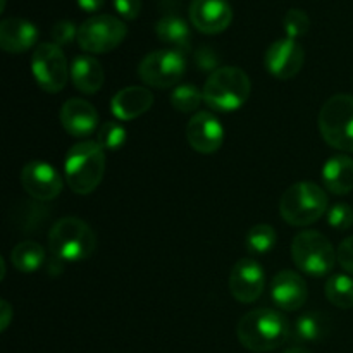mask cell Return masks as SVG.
Returning a JSON list of instances; mask_svg holds the SVG:
<instances>
[{
    "label": "cell",
    "instance_id": "cell-1",
    "mask_svg": "<svg viewBox=\"0 0 353 353\" xmlns=\"http://www.w3.org/2000/svg\"><path fill=\"white\" fill-rule=\"evenodd\" d=\"M236 334L240 343L247 350L265 353L285 345L292 334V330L286 317L278 310L255 309L241 317Z\"/></svg>",
    "mask_w": 353,
    "mask_h": 353
},
{
    "label": "cell",
    "instance_id": "cell-2",
    "mask_svg": "<svg viewBox=\"0 0 353 353\" xmlns=\"http://www.w3.org/2000/svg\"><path fill=\"white\" fill-rule=\"evenodd\" d=\"M64 174L76 195L95 192L105 174V150L99 141L83 140L72 145L65 155Z\"/></svg>",
    "mask_w": 353,
    "mask_h": 353
},
{
    "label": "cell",
    "instance_id": "cell-3",
    "mask_svg": "<svg viewBox=\"0 0 353 353\" xmlns=\"http://www.w3.org/2000/svg\"><path fill=\"white\" fill-rule=\"evenodd\" d=\"M252 83L247 72L234 65H223L207 78L203 85V102L219 112L238 110L248 100Z\"/></svg>",
    "mask_w": 353,
    "mask_h": 353
},
{
    "label": "cell",
    "instance_id": "cell-4",
    "mask_svg": "<svg viewBox=\"0 0 353 353\" xmlns=\"http://www.w3.org/2000/svg\"><path fill=\"white\" fill-rule=\"evenodd\" d=\"M48 248L61 262H81L95 252L97 236L85 221L62 217L48 233Z\"/></svg>",
    "mask_w": 353,
    "mask_h": 353
},
{
    "label": "cell",
    "instance_id": "cell-5",
    "mask_svg": "<svg viewBox=\"0 0 353 353\" xmlns=\"http://www.w3.org/2000/svg\"><path fill=\"white\" fill-rule=\"evenodd\" d=\"M279 212L292 226H309L327 212V195L316 183H295L283 193Z\"/></svg>",
    "mask_w": 353,
    "mask_h": 353
},
{
    "label": "cell",
    "instance_id": "cell-6",
    "mask_svg": "<svg viewBox=\"0 0 353 353\" xmlns=\"http://www.w3.org/2000/svg\"><path fill=\"white\" fill-rule=\"evenodd\" d=\"M319 130L327 145L353 154V97L338 93L319 112Z\"/></svg>",
    "mask_w": 353,
    "mask_h": 353
},
{
    "label": "cell",
    "instance_id": "cell-7",
    "mask_svg": "<svg viewBox=\"0 0 353 353\" xmlns=\"http://www.w3.org/2000/svg\"><path fill=\"white\" fill-rule=\"evenodd\" d=\"M292 259L303 274L314 278L330 274L338 261L331 241L317 231H302L293 238Z\"/></svg>",
    "mask_w": 353,
    "mask_h": 353
},
{
    "label": "cell",
    "instance_id": "cell-8",
    "mask_svg": "<svg viewBox=\"0 0 353 353\" xmlns=\"http://www.w3.org/2000/svg\"><path fill=\"white\" fill-rule=\"evenodd\" d=\"M126 24L110 14H99L78 28V45L88 54H107L124 41Z\"/></svg>",
    "mask_w": 353,
    "mask_h": 353
},
{
    "label": "cell",
    "instance_id": "cell-9",
    "mask_svg": "<svg viewBox=\"0 0 353 353\" xmlns=\"http://www.w3.org/2000/svg\"><path fill=\"white\" fill-rule=\"evenodd\" d=\"M31 71L38 86L47 93H57L64 90L71 76L68 59L59 45L40 43L31 57Z\"/></svg>",
    "mask_w": 353,
    "mask_h": 353
},
{
    "label": "cell",
    "instance_id": "cell-10",
    "mask_svg": "<svg viewBox=\"0 0 353 353\" xmlns=\"http://www.w3.org/2000/svg\"><path fill=\"white\" fill-rule=\"evenodd\" d=\"M186 71L185 55L179 50H155L145 55L138 68L141 81L152 88H171L178 85Z\"/></svg>",
    "mask_w": 353,
    "mask_h": 353
},
{
    "label": "cell",
    "instance_id": "cell-11",
    "mask_svg": "<svg viewBox=\"0 0 353 353\" xmlns=\"http://www.w3.org/2000/svg\"><path fill=\"white\" fill-rule=\"evenodd\" d=\"M23 188L38 202H50L62 192V178L48 162L31 161L21 171Z\"/></svg>",
    "mask_w": 353,
    "mask_h": 353
},
{
    "label": "cell",
    "instance_id": "cell-12",
    "mask_svg": "<svg viewBox=\"0 0 353 353\" xmlns=\"http://www.w3.org/2000/svg\"><path fill=\"white\" fill-rule=\"evenodd\" d=\"M305 62V50L293 38H281L269 45L264 64L268 71L278 79H290L300 72Z\"/></svg>",
    "mask_w": 353,
    "mask_h": 353
},
{
    "label": "cell",
    "instance_id": "cell-13",
    "mask_svg": "<svg viewBox=\"0 0 353 353\" xmlns=\"http://www.w3.org/2000/svg\"><path fill=\"white\" fill-rule=\"evenodd\" d=\"M264 269L254 259H240L231 269L230 292L240 303L257 302L264 292Z\"/></svg>",
    "mask_w": 353,
    "mask_h": 353
},
{
    "label": "cell",
    "instance_id": "cell-14",
    "mask_svg": "<svg viewBox=\"0 0 353 353\" xmlns=\"http://www.w3.org/2000/svg\"><path fill=\"white\" fill-rule=\"evenodd\" d=\"M186 140L199 154H216L224 141V128L214 114L200 110L193 114L186 126Z\"/></svg>",
    "mask_w": 353,
    "mask_h": 353
},
{
    "label": "cell",
    "instance_id": "cell-15",
    "mask_svg": "<svg viewBox=\"0 0 353 353\" xmlns=\"http://www.w3.org/2000/svg\"><path fill=\"white\" fill-rule=\"evenodd\" d=\"M190 19L200 33L217 34L231 24L233 9L226 0H193L190 6Z\"/></svg>",
    "mask_w": 353,
    "mask_h": 353
},
{
    "label": "cell",
    "instance_id": "cell-16",
    "mask_svg": "<svg viewBox=\"0 0 353 353\" xmlns=\"http://www.w3.org/2000/svg\"><path fill=\"white\" fill-rule=\"evenodd\" d=\"M271 296L276 307L286 312H295L302 309L303 303L307 302L309 290H307L305 279L299 272L281 271L272 279Z\"/></svg>",
    "mask_w": 353,
    "mask_h": 353
},
{
    "label": "cell",
    "instance_id": "cell-17",
    "mask_svg": "<svg viewBox=\"0 0 353 353\" xmlns=\"http://www.w3.org/2000/svg\"><path fill=\"white\" fill-rule=\"evenodd\" d=\"M61 124L71 137L86 138L97 131L99 112L88 100L69 99L61 109Z\"/></svg>",
    "mask_w": 353,
    "mask_h": 353
},
{
    "label": "cell",
    "instance_id": "cell-18",
    "mask_svg": "<svg viewBox=\"0 0 353 353\" xmlns=\"http://www.w3.org/2000/svg\"><path fill=\"white\" fill-rule=\"evenodd\" d=\"M154 105V95L145 86H128L110 100V110L119 121H133L143 116Z\"/></svg>",
    "mask_w": 353,
    "mask_h": 353
},
{
    "label": "cell",
    "instance_id": "cell-19",
    "mask_svg": "<svg viewBox=\"0 0 353 353\" xmlns=\"http://www.w3.org/2000/svg\"><path fill=\"white\" fill-rule=\"evenodd\" d=\"M38 40V31L33 23L23 17H9L0 23V47L9 54H23L30 50Z\"/></svg>",
    "mask_w": 353,
    "mask_h": 353
},
{
    "label": "cell",
    "instance_id": "cell-20",
    "mask_svg": "<svg viewBox=\"0 0 353 353\" xmlns=\"http://www.w3.org/2000/svg\"><path fill=\"white\" fill-rule=\"evenodd\" d=\"M72 85L86 95L99 92L105 81V72L102 64L92 55H79L71 64Z\"/></svg>",
    "mask_w": 353,
    "mask_h": 353
},
{
    "label": "cell",
    "instance_id": "cell-21",
    "mask_svg": "<svg viewBox=\"0 0 353 353\" xmlns=\"http://www.w3.org/2000/svg\"><path fill=\"white\" fill-rule=\"evenodd\" d=\"M323 181L327 192L334 195H348L353 192V159L345 154L327 159L323 169Z\"/></svg>",
    "mask_w": 353,
    "mask_h": 353
},
{
    "label": "cell",
    "instance_id": "cell-22",
    "mask_svg": "<svg viewBox=\"0 0 353 353\" xmlns=\"http://www.w3.org/2000/svg\"><path fill=\"white\" fill-rule=\"evenodd\" d=\"M159 40L174 47V50H186L190 47V28L181 17L164 16L155 26Z\"/></svg>",
    "mask_w": 353,
    "mask_h": 353
},
{
    "label": "cell",
    "instance_id": "cell-23",
    "mask_svg": "<svg viewBox=\"0 0 353 353\" xmlns=\"http://www.w3.org/2000/svg\"><path fill=\"white\" fill-rule=\"evenodd\" d=\"M330 331V319L321 312H305L295 321L293 326V338L296 341L314 343L321 341Z\"/></svg>",
    "mask_w": 353,
    "mask_h": 353
},
{
    "label": "cell",
    "instance_id": "cell-24",
    "mask_svg": "<svg viewBox=\"0 0 353 353\" xmlns=\"http://www.w3.org/2000/svg\"><path fill=\"white\" fill-rule=\"evenodd\" d=\"M10 262L19 272L30 274L41 268L45 262V250L37 241H21L10 252Z\"/></svg>",
    "mask_w": 353,
    "mask_h": 353
},
{
    "label": "cell",
    "instance_id": "cell-25",
    "mask_svg": "<svg viewBox=\"0 0 353 353\" xmlns=\"http://www.w3.org/2000/svg\"><path fill=\"white\" fill-rule=\"evenodd\" d=\"M326 299L338 309L353 307V279L347 274H334L326 281Z\"/></svg>",
    "mask_w": 353,
    "mask_h": 353
},
{
    "label": "cell",
    "instance_id": "cell-26",
    "mask_svg": "<svg viewBox=\"0 0 353 353\" xmlns=\"http://www.w3.org/2000/svg\"><path fill=\"white\" fill-rule=\"evenodd\" d=\"M276 241H278V236L271 224H255L254 228L248 230L247 238H245L248 252L255 255H264L271 252Z\"/></svg>",
    "mask_w": 353,
    "mask_h": 353
},
{
    "label": "cell",
    "instance_id": "cell-27",
    "mask_svg": "<svg viewBox=\"0 0 353 353\" xmlns=\"http://www.w3.org/2000/svg\"><path fill=\"white\" fill-rule=\"evenodd\" d=\"M202 102L203 93L193 85H179L171 95L172 107H174L176 110H179V112L185 114L195 112Z\"/></svg>",
    "mask_w": 353,
    "mask_h": 353
},
{
    "label": "cell",
    "instance_id": "cell-28",
    "mask_svg": "<svg viewBox=\"0 0 353 353\" xmlns=\"http://www.w3.org/2000/svg\"><path fill=\"white\" fill-rule=\"evenodd\" d=\"M128 138V131L123 124L116 123V121H109L100 126L99 134H97V141L102 145L103 150L117 152L119 148L124 147Z\"/></svg>",
    "mask_w": 353,
    "mask_h": 353
},
{
    "label": "cell",
    "instance_id": "cell-29",
    "mask_svg": "<svg viewBox=\"0 0 353 353\" xmlns=\"http://www.w3.org/2000/svg\"><path fill=\"white\" fill-rule=\"evenodd\" d=\"M283 24H285V31L288 34V38L296 40L300 37H305L310 30L309 14L302 9H290L285 14Z\"/></svg>",
    "mask_w": 353,
    "mask_h": 353
},
{
    "label": "cell",
    "instance_id": "cell-30",
    "mask_svg": "<svg viewBox=\"0 0 353 353\" xmlns=\"http://www.w3.org/2000/svg\"><path fill=\"white\" fill-rule=\"evenodd\" d=\"M327 224L338 231H347L353 226V209L348 203H334L327 210Z\"/></svg>",
    "mask_w": 353,
    "mask_h": 353
},
{
    "label": "cell",
    "instance_id": "cell-31",
    "mask_svg": "<svg viewBox=\"0 0 353 353\" xmlns=\"http://www.w3.org/2000/svg\"><path fill=\"white\" fill-rule=\"evenodd\" d=\"M52 43L64 47L69 45L72 40H78V28L71 23V21H59L54 28H52Z\"/></svg>",
    "mask_w": 353,
    "mask_h": 353
},
{
    "label": "cell",
    "instance_id": "cell-32",
    "mask_svg": "<svg viewBox=\"0 0 353 353\" xmlns=\"http://www.w3.org/2000/svg\"><path fill=\"white\" fill-rule=\"evenodd\" d=\"M195 64L200 71H205L212 74L214 71L219 69V55L209 45H203L195 52Z\"/></svg>",
    "mask_w": 353,
    "mask_h": 353
},
{
    "label": "cell",
    "instance_id": "cell-33",
    "mask_svg": "<svg viewBox=\"0 0 353 353\" xmlns=\"http://www.w3.org/2000/svg\"><path fill=\"white\" fill-rule=\"evenodd\" d=\"M336 259L338 264H340L348 274H353V234L341 241L340 247H338L336 250Z\"/></svg>",
    "mask_w": 353,
    "mask_h": 353
},
{
    "label": "cell",
    "instance_id": "cell-34",
    "mask_svg": "<svg viewBox=\"0 0 353 353\" xmlns=\"http://www.w3.org/2000/svg\"><path fill=\"white\" fill-rule=\"evenodd\" d=\"M116 10L124 19H137L141 10V0H114Z\"/></svg>",
    "mask_w": 353,
    "mask_h": 353
},
{
    "label": "cell",
    "instance_id": "cell-35",
    "mask_svg": "<svg viewBox=\"0 0 353 353\" xmlns=\"http://www.w3.org/2000/svg\"><path fill=\"white\" fill-rule=\"evenodd\" d=\"M0 331H6L7 327H9L10 321H12V307L9 305V302L7 300H2V303H0Z\"/></svg>",
    "mask_w": 353,
    "mask_h": 353
},
{
    "label": "cell",
    "instance_id": "cell-36",
    "mask_svg": "<svg viewBox=\"0 0 353 353\" xmlns=\"http://www.w3.org/2000/svg\"><path fill=\"white\" fill-rule=\"evenodd\" d=\"M103 2L105 0H78V6L86 12H95V10L102 9Z\"/></svg>",
    "mask_w": 353,
    "mask_h": 353
},
{
    "label": "cell",
    "instance_id": "cell-37",
    "mask_svg": "<svg viewBox=\"0 0 353 353\" xmlns=\"http://www.w3.org/2000/svg\"><path fill=\"white\" fill-rule=\"evenodd\" d=\"M285 353H310V352L305 350V348H302V347H295V348H290V350H286Z\"/></svg>",
    "mask_w": 353,
    "mask_h": 353
},
{
    "label": "cell",
    "instance_id": "cell-38",
    "mask_svg": "<svg viewBox=\"0 0 353 353\" xmlns=\"http://www.w3.org/2000/svg\"><path fill=\"white\" fill-rule=\"evenodd\" d=\"M6 9V0H2V6H0V10Z\"/></svg>",
    "mask_w": 353,
    "mask_h": 353
}]
</instances>
